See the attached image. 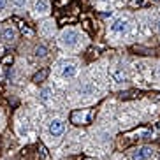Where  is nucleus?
<instances>
[{
	"mask_svg": "<svg viewBox=\"0 0 160 160\" xmlns=\"http://www.w3.org/2000/svg\"><path fill=\"white\" fill-rule=\"evenodd\" d=\"M79 41H81V35H79V32L74 30V28H65L60 33V46L65 48V49L76 48L79 44Z\"/></svg>",
	"mask_w": 160,
	"mask_h": 160,
	"instance_id": "nucleus-1",
	"label": "nucleus"
},
{
	"mask_svg": "<svg viewBox=\"0 0 160 160\" xmlns=\"http://www.w3.org/2000/svg\"><path fill=\"white\" fill-rule=\"evenodd\" d=\"M63 132H65V122L62 120V118H53L51 122L48 123V136L49 137H58L63 136Z\"/></svg>",
	"mask_w": 160,
	"mask_h": 160,
	"instance_id": "nucleus-2",
	"label": "nucleus"
},
{
	"mask_svg": "<svg viewBox=\"0 0 160 160\" xmlns=\"http://www.w3.org/2000/svg\"><path fill=\"white\" fill-rule=\"evenodd\" d=\"M76 72H78V63L72 60H67V62H60V76L65 78V79H71L74 78Z\"/></svg>",
	"mask_w": 160,
	"mask_h": 160,
	"instance_id": "nucleus-3",
	"label": "nucleus"
},
{
	"mask_svg": "<svg viewBox=\"0 0 160 160\" xmlns=\"http://www.w3.org/2000/svg\"><path fill=\"white\" fill-rule=\"evenodd\" d=\"M153 155H155V150L153 148H150V146H141L136 151H132L130 158L132 160H150Z\"/></svg>",
	"mask_w": 160,
	"mask_h": 160,
	"instance_id": "nucleus-4",
	"label": "nucleus"
},
{
	"mask_svg": "<svg viewBox=\"0 0 160 160\" xmlns=\"http://www.w3.org/2000/svg\"><path fill=\"white\" fill-rule=\"evenodd\" d=\"M109 30H111V33L123 35V33H127V30H128V21H127L125 18H116L113 23H111Z\"/></svg>",
	"mask_w": 160,
	"mask_h": 160,
	"instance_id": "nucleus-5",
	"label": "nucleus"
},
{
	"mask_svg": "<svg viewBox=\"0 0 160 160\" xmlns=\"http://www.w3.org/2000/svg\"><path fill=\"white\" fill-rule=\"evenodd\" d=\"M0 37H2V41H4L5 44H12V42L16 41V37H18V32H16L14 27L7 25V27H4V28H2Z\"/></svg>",
	"mask_w": 160,
	"mask_h": 160,
	"instance_id": "nucleus-6",
	"label": "nucleus"
},
{
	"mask_svg": "<svg viewBox=\"0 0 160 160\" xmlns=\"http://www.w3.org/2000/svg\"><path fill=\"white\" fill-rule=\"evenodd\" d=\"M49 12V2L48 0H35L33 2V14L35 16H42Z\"/></svg>",
	"mask_w": 160,
	"mask_h": 160,
	"instance_id": "nucleus-7",
	"label": "nucleus"
},
{
	"mask_svg": "<svg viewBox=\"0 0 160 160\" xmlns=\"http://www.w3.org/2000/svg\"><path fill=\"white\" fill-rule=\"evenodd\" d=\"M111 76H113V79L116 81V83H123V81L127 79V72L123 71L122 67H116V69L111 72Z\"/></svg>",
	"mask_w": 160,
	"mask_h": 160,
	"instance_id": "nucleus-8",
	"label": "nucleus"
},
{
	"mask_svg": "<svg viewBox=\"0 0 160 160\" xmlns=\"http://www.w3.org/2000/svg\"><path fill=\"white\" fill-rule=\"evenodd\" d=\"M41 32L44 33V35H51L53 32H55V21H44L42 27H41Z\"/></svg>",
	"mask_w": 160,
	"mask_h": 160,
	"instance_id": "nucleus-9",
	"label": "nucleus"
},
{
	"mask_svg": "<svg viewBox=\"0 0 160 160\" xmlns=\"http://www.w3.org/2000/svg\"><path fill=\"white\" fill-rule=\"evenodd\" d=\"M86 118H88V113H86V111L74 113V114H72V123H85Z\"/></svg>",
	"mask_w": 160,
	"mask_h": 160,
	"instance_id": "nucleus-10",
	"label": "nucleus"
},
{
	"mask_svg": "<svg viewBox=\"0 0 160 160\" xmlns=\"http://www.w3.org/2000/svg\"><path fill=\"white\" fill-rule=\"evenodd\" d=\"M48 74H49V69H42L41 72H37V74L33 76V81L35 83H39V81H44L48 78Z\"/></svg>",
	"mask_w": 160,
	"mask_h": 160,
	"instance_id": "nucleus-11",
	"label": "nucleus"
},
{
	"mask_svg": "<svg viewBox=\"0 0 160 160\" xmlns=\"http://www.w3.org/2000/svg\"><path fill=\"white\" fill-rule=\"evenodd\" d=\"M39 95H41V99H42V100H48L53 95V90L49 88V86H46V88L41 90V93H39Z\"/></svg>",
	"mask_w": 160,
	"mask_h": 160,
	"instance_id": "nucleus-12",
	"label": "nucleus"
},
{
	"mask_svg": "<svg viewBox=\"0 0 160 160\" xmlns=\"http://www.w3.org/2000/svg\"><path fill=\"white\" fill-rule=\"evenodd\" d=\"M48 55V49H46V46H37L35 48V57H39V58H44Z\"/></svg>",
	"mask_w": 160,
	"mask_h": 160,
	"instance_id": "nucleus-13",
	"label": "nucleus"
},
{
	"mask_svg": "<svg viewBox=\"0 0 160 160\" xmlns=\"http://www.w3.org/2000/svg\"><path fill=\"white\" fill-rule=\"evenodd\" d=\"M11 2H12L16 9H25L27 7V0H11Z\"/></svg>",
	"mask_w": 160,
	"mask_h": 160,
	"instance_id": "nucleus-14",
	"label": "nucleus"
},
{
	"mask_svg": "<svg viewBox=\"0 0 160 160\" xmlns=\"http://www.w3.org/2000/svg\"><path fill=\"white\" fill-rule=\"evenodd\" d=\"M7 9V0H0V12H4Z\"/></svg>",
	"mask_w": 160,
	"mask_h": 160,
	"instance_id": "nucleus-15",
	"label": "nucleus"
},
{
	"mask_svg": "<svg viewBox=\"0 0 160 160\" xmlns=\"http://www.w3.org/2000/svg\"><path fill=\"white\" fill-rule=\"evenodd\" d=\"M157 30H160V19L157 21Z\"/></svg>",
	"mask_w": 160,
	"mask_h": 160,
	"instance_id": "nucleus-16",
	"label": "nucleus"
},
{
	"mask_svg": "<svg viewBox=\"0 0 160 160\" xmlns=\"http://www.w3.org/2000/svg\"><path fill=\"white\" fill-rule=\"evenodd\" d=\"M0 122H2V114H0Z\"/></svg>",
	"mask_w": 160,
	"mask_h": 160,
	"instance_id": "nucleus-17",
	"label": "nucleus"
},
{
	"mask_svg": "<svg viewBox=\"0 0 160 160\" xmlns=\"http://www.w3.org/2000/svg\"><path fill=\"white\" fill-rule=\"evenodd\" d=\"M102 2H109V0H102Z\"/></svg>",
	"mask_w": 160,
	"mask_h": 160,
	"instance_id": "nucleus-18",
	"label": "nucleus"
}]
</instances>
